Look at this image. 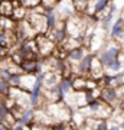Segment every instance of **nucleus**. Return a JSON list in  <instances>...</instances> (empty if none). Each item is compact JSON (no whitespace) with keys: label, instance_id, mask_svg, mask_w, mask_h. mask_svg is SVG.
<instances>
[{"label":"nucleus","instance_id":"1","mask_svg":"<svg viewBox=\"0 0 124 130\" xmlns=\"http://www.w3.org/2000/svg\"><path fill=\"white\" fill-rule=\"evenodd\" d=\"M121 45L118 42H107L104 43V48H101L98 54H97V58L100 59V62L102 64V67L105 68L107 65H110L111 62H114L117 58H118L120 52H121Z\"/></svg>","mask_w":124,"mask_h":130},{"label":"nucleus","instance_id":"5","mask_svg":"<svg viewBox=\"0 0 124 130\" xmlns=\"http://www.w3.org/2000/svg\"><path fill=\"white\" fill-rule=\"evenodd\" d=\"M88 52V49L85 46H77L74 48V49H71V51H68V54H66V61H68L71 65H77L79 62V61L84 58V55Z\"/></svg>","mask_w":124,"mask_h":130},{"label":"nucleus","instance_id":"4","mask_svg":"<svg viewBox=\"0 0 124 130\" xmlns=\"http://www.w3.org/2000/svg\"><path fill=\"white\" fill-rule=\"evenodd\" d=\"M100 98H101L102 101L108 103L110 106L115 107L117 101L120 100L118 88H114V87H110V85H105V87H102L101 91H100Z\"/></svg>","mask_w":124,"mask_h":130},{"label":"nucleus","instance_id":"9","mask_svg":"<svg viewBox=\"0 0 124 130\" xmlns=\"http://www.w3.org/2000/svg\"><path fill=\"white\" fill-rule=\"evenodd\" d=\"M71 2H72V6H74L75 13L82 14V13H85V12H87L90 0H71Z\"/></svg>","mask_w":124,"mask_h":130},{"label":"nucleus","instance_id":"19","mask_svg":"<svg viewBox=\"0 0 124 130\" xmlns=\"http://www.w3.org/2000/svg\"><path fill=\"white\" fill-rule=\"evenodd\" d=\"M118 124H120V127H121V130H124V117L121 119V120H120V123H118Z\"/></svg>","mask_w":124,"mask_h":130},{"label":"nucleus","instance_id":"20","mask_svg":"<svg viewBox=\"0 0 124 130\" xmlns=\"http://www.w3.org/2000/svg\"><path fill=\"white\" fill-rule=\"evenodd\" d=\"M90 2H94V0H90Z\"/></svg>","mask_w":124,"mask_h":130},{"label":"nucleus","instance_id":"15","mask_svg":"<svg viewBox=\"0 0 124 130\" xmlns=\"http://www.w3.org/2000/svg\"><path fill=\"white\" fill-rule=\"evenodd\" d=\"M9 108L5 106V103H0V121H3L5 120V117L9 114Z\"/></svg>","mask_w":124,"mask_h":130},{"label":"nucleus","instance_id":"7","mask_svg":"<svg viewBox=\"0 0 124 130\" xmlns=\"http://www.w3.org/2000/svg\"><path fill=\"white\" fill-rule=\"evenodd\" d=\"M33 116H35V108H33V107H26V108L23 110L22 116L17 119V123L29 126L33 120Z\"/></svg>","mask_w":124,"mask_h":130},{"label":"nucleus","instance_id":"17","mask_svg":"<svg viewBox=\"0 0 124 130\" xmlns=\"http://www.w3.org/2000/svg\"><path fill=\"white\" fill-rule=\"evenodd\" d=\"M115 107H117V108H118V110H120L121 113H124V97H121V98L118 100V101H117Z\"/></svg>","mask_w":124,"mask_h":130},{"label":"nucleus","instance_id":"21","mask_svg":"<svg viewBox=\"0 0 124 130\" xmlns=\"http://www.w3.org/2000/svg\"><path fill=\"white\" fill-rule=\"evenodd\" d=\"M123 49H124V48H123Z\"/></svg>","mask_w":124,"mask_h":130},{"label":"nucleus","instance_id":"10","mask_svg":"<svg viewBox=\"0 0 124 130\" xmlns=\"http://www.w3.org/2000/svg\"><path fill=\"white\" fill-rule=\"evenodd\" d=\"M26 14H28V9L25 7V6H17V7H14L13 9V13H12V19L19 22V20H23V19H26Z\"/></svg>","mask_w":124,"mask_h":130},{"label":"nucleus","instance_id":"18","mask_svg":"<svg viewBox=\"0 0 124 130\" xmlns=\"http://www.w3.org/2000/svg\"><path fill=\"white\" fill-rule=\"evenodd\" d=\"M118 61H120V64H121V67H123V71H124V49H121V52H120Z\"/></svg>","mask_w":124,"mask_h":130},{"label":"nucleus","instance_id":"3","mask_svg":"<svg viewBox=\"0 0 124 130\" xmlns=\"http://www.w3.org/2000/svg\"><path fill=\"white\" fill-rule=\"evenodd\" d=\"M26 20L29 22V25L32 26L36 33L48 32V23H46L45 13H38V12H33V10H28Z\"/></svg>","mask_w":124,"mask_h":130},{"label":"nucleus","instance_id":"2","mask_svg":"<svg viewBox=\"0 0 124 130\" xmlns=\"http://www.w3.org/2000/svg\"><path fill=\"white\" fill-rule=\"evenodd\" d=\"M35 42H36L39 56H42V58L51 56L52 54L55 52L56 46H58L46 33H36V35H35Z\"/></svg>","mask_w":124,"mask_h":130},{"label":"nucleus","instance_id":"11","mask_svg":"<svg viewBox=\"0 0 124 130\" xmlns=\"http://www.w3.org/2000/svg\"><path fill=\"white\" fill-rule=\"evenodd\" d=\"M104 70H105V72H110V74H117V72H121L123 71V67H121L118 58H117L114 62H111L110 65H107Z\"/></svg>","mask_w":124,"mask_h":130},{"label":"nucleus","instance_id":"13","mask_svg":"<svg viewBox=\"0 0 124 130\" xmlns=\"http://www.w3.org/2000/svg\"><path fill=\"white\" fill-rule=\"evenodd\" d=\"M41 6L46 10H52V9H56L58 6V2L56 0H41Z\"/></svg>","mask_w":124,"mask_h":130},{"label":"nucleus","instance_id":"14","mask_svg":"<svg viewBox=\"0 0 124 130\" xmlns=\"http://www.w3.org/2000/svg\"><path fill=\"white\" fill-rule=\"evenodd\" d=\"M20 3H22V6H25L28 10L33 9L35 6L41 5V0H20Z\"/></svg>","mask_w":124,"mask_h":130},{"label":"nucleus","instance_id":"16","mask_svg":"<svg viewBox=\"0 0 124 130\" xmlns=\"http://www.w3.org/2000/svg\"><path fill=\"white\" fill-rule=\"evenodd\" d=\"M7 56H9V48L2 46V45H0V61L5 59V58H7Z\"/></svg>","mask_w":124,"mask_h":130},{"label":"nucleus","instance_id":"8","mask_svg":"<svg viewBox=\"0 0 124 130\" xmlns=\"http://www.w3.org/2000/svg\"><path fill=\"white\" fill-rule=\"evenodd\" d=\"M13 9H14L13 0H0V16L12 18Z\"/></svg>","mask_w":124,"mask_h":130},{"label":"nucleus","instance_id":"12","mask_svg":"<svg viewBox=\"0 0 124 130\" xmlns=\"http://www.w3.org/2000/svg\"><path fill=\"white\" fill-rule=\"evenodd\" d=\"M29 129L30 130H52V124H42V123H38V121H32L29 124Z\"/></svg>","mask_w":124,"mask_h":130},{"label":"nucleus","instance_id":"6","mask_svg":"<svg viewBox=\"0 0 124 130\" xmlns=\"http://www.w3.org/2000/svg\"><path fill=\"white\" fill-rule=\"evenodd\" d=\"M123 33H124V20L121 16H118L113 22V25H111V28H110V38L113 41H117Z\"/></svg>","mask_w":124,"mask_h":130}]
</instances>
